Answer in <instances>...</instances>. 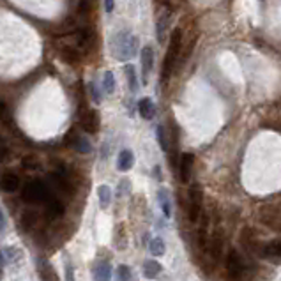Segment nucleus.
I'll return each mask as SVG.
<instances>
[{"mask_svg":"<svg viewBox=\"0 0 281 281\" xmlns=\"http://www.w3.org/2000/svg\"><path fill=\"white\" fill-rule=\"evenodd\" d=\"M170 15H172V11H170V9H165V11L159 15L158 23H156V36H158L159 45H165L166 32H168V29H170Z\"/></svg>","mask_w":281,"mask_h":281,"instance_id":"obj_12","label":"nucleus"},{"mask_svg":"<svg viewBox=\"0 0 281 281\" xmlns=\"http://www.w3.org/2000/svg\"><path fill=\"white\" fill-rule=\"evenodd\" d=\"M36 221H38V216H36L34 212H30V210H27L22 216V223L25 228H32V226L36 225Z\"/></svg>","mask_w":281,"mask_h":281,"instance_id":"obj_29","label":"nucleus"},{"mask_svg":"<svg viewBox=\"0 0 281 281\" xmlns=\"http://www.w3.org/2000/svg\"><path fill=\"white\" fill-rule=\"evenodd\" d=\"M239 240H240V246H242L249 255H256V256H260L263 244H265L258 239L256 232L253 228H249V226H244V228L240 230Z\"/></svg>","mask_w":281,"mask_h":281,"instance_id":"obj_5","label":"nucleus"},{"mask_svg":"<svg viewBox=\"0 0 281 281\" xmlns=\"http://www.w3.org/2000/svg\"><path fill=\"white\" fill-rule=\"evenodd\" d=\"M115 9V0H105V11L112 13Z\"/></svg>","mask_w":281,"mask_h":281,"instance_id":"obj_34","label":"nucleus"},{"mask_svg":"<svg viewBox=\"0 0 281 281\" xmlns=\"http://www.w3.org/2000/svg\"><path fill=\"white\" fill-rule=\"evenodd\" d=\"M117 281H133V272L128 265H120L117 269Z\"/></svg>","mask_w":281,"mask_h":281,"instance_id":"obj_28","label":"nucleus"},{"mask_svg":"<svg viewBox=\"0 0 281 281\" xmlns=\"http://www.w3.org/2000/svg\"><path fill=\"white\" fill-rule=\"evenodd\" d=\"M260 256H262V258H272V260L281 258V240L276 239V240H270V242L263 244Z\"/></svg>","mask_w":281,"mask_h":281,"instance_id":"obj_13","label":"nucleus"},{"mask_svg":"<svg viewBox=\"0 0 281 281\" xmlns=\"http://www.w3.org/2000/svg\"><path fill=\"white\" fill-rule=\"evenodd\" d=\"M138 113L142 119L145 120H152L154 115H156V105L150 98H142L138 101Z\"/></svg>","mask_w":281,"mask_h":281,"instance_id":"obj_15","label":"nucleus"},{"mask_svg":"<svg viewBox=\"0 0 281 281\" xmlns=\"http://www.w3.org/2000/svg\"><path fill=\"white\" fill-rule=\"evenodd\" d=\"M8 158H9V149H8V145L4 143V140L0 138V163L6 161Z\"/></svg>","mask_w":281,"mask_h":281,"instance_id":"obj_32","label":"nucleus"},{"mask_svg":"<svg viewBox=\"0 0 281 281\" xmlns=\"http://www.w3.org/2000/svg\"><path fill=\"white\" fill-rule=\"evenodd\" d=\"M66 281H75V269H73L71 262L66 263Z\"/></svg>","mask_w":281,"mask_h":281,"instance_id":"obj_33","label":"nucleus"},{"mask_svg":"<svg viewBox=\"0 0 281 281\" xmlns=\"http://www.w3.org/2000/svg\"><path fill=\"white\" fill-rule=\"evenodd\" d=\"M226 276L230 277V281H246V277L253 276V272H249V265L242 258L237 249H230L226 255Z\"/></svg>","mask_w":281,"mask_h":281,"instance_id":"obj_3","label":"nucleus"},{"mask_svg":"<svg viewBox=\"0 0 281 281\" xmlns=\"http://www.w3.org/2000/svg\"><path fill=\"white\" fill-rule=\"evenodd\" d=\"M89 92H90V98L94 99V103H101V90H99V87L94 82L89 83Z\"/></svg>","mask_w":281,"mask_h":281,"instance_id":"obj_31","label":"nucleus"},{"mask_svg":"<svg viewBox=\"0 0 281 281\" xmlns=\"http://www.w3.org/2000/svg\"><path fill=\"white\" fill-rule=\"evenodd\" d=\"M156 135H158V142H159V145H161V149L165 150V152H168V140H166L165 128L159 126V128L156 129Z\"/></svg>","mask_w":281,"mask_h":281,"instance_id":"obj_30","label":"nucleus"},{"mask_svg":"<svg viewBox=\"0 0 281 281\" xmlns=\"http://www.w3.org/2000/svg\"><path fill=\"white\" fill-rule=\"evenodd\" d=\"M133 163H135V156L129 149H124L120 150L119 154V159H117V168L120 172H128V170L133 168Z\"/></svg>","mask_w":281,"mask_h":281,"instance_id":"obj_16","label":"nucleus"},{"mask_svg":"<svg viewBox=\"0 0 281 281\" xmlns=\"http://www.w3.org/2000/svg\"><path fill=\"white\" fill-rule=\"evenodd\" d=\"M159 272H161V263L156 262V260H147L143 263V274H145V277H156Z\"/></svg>","mask_w":281,"mask_h":281,"instance_id":"obj_21","label":"nucleus"},{"mask_svg":"<svg viewBox=\"0 0 281 281\" xmlns=\"http://www.w3.org/2000/svg\"><path fill=\"white\" fill-rule=\"evenodd\" d=\"M138 38L133 36L129 30H122L119 34L113 36L112 39V55L120 62L133 59L138 52Z\"/></svg>","mask_w":281,"mask_h":281,"instance_id":"obj_2","label":"nucleus"},{"mask_svg":"<svg viewBox=\"0 0 281 281\" xmlns=\"http://www.w3.org/2000/svg\"><path fill=\"white\" fill-rule=\"evenodd\" d=\"M140 60H142V82H149V75L154 69V50L152 46H143L140 52Z\"/></svg>","mask_w":281,"mask_h":281,"instance_id":"obj_9","label":"nucleus"},{"mask_svg":"<svg viewBox=\"0 0 281 281\" xmlns=\"http://www.w3.org/2000/svg\"><path fill=\"white\" fill-rule=\"evenodd\" d=\"M203 251H205V255L209 256L212 262L219 260L223 255V237L219 235L217 232L214 233V235L207 237V242H205V246H203Z\"/></svg>","mask_w":281,"mask_h":281,"instance_id":"obj_7","label":"nucleus"},{"mask_svg":"<svg viewBox=\"0 0 281 281\" xmlns=\"http://www.w3.org/2000/svg\"><path fill=\"white\" fill-rule=\"evenodd\" d=\"M0 277H2V272H0Z\"/></svg>","mask_w":281,"mask_h":281,"instance_id":"obj_36","label":"nucleus"},{"mask_svg":"<svg viewBox=\"0 0 281 281\" xmlns=\"http://www.w3.org/2000/svg\"><path fill=\"white\" fill-rule=\"evenodd\" d=\"M82 128L85 129L87 133L94 135V133L99 131V126H101V119H99V113L96 110H87L82 115Z\"/></svg>","mask_w":281,"mask_h":281,"instance_id":"obj_10","label":"nucleus"},{"mask_svg":"<svg viewBox=\"0 0 281 281\" xmlns=\"http://www.w3.org/2000/svg\"><path fill=\"white\" fill-rule=\"evenodd\" d=\"M38 270H39V276H41L43 281H57V274L55 270H53V267L50 265V262H45V260H39V265H38Z\"/></svg>","mask_w":281,"mask_h":281,"instance_id":"obj_18","label":"nucleus"},{"mask_svg":"<svg viewBox=\"0 0 281 281\" xmlns=\"http://www.w3.org/2000/svg\"><path fill=\"white\" fill-rule=\"evenodd\" d=\"M20 187V179L15 173H4L0 175V189L4 193H15Z\"/></svg>","mask_w":281,"mask_h":281,"instance_id":"obj_14","label":"nucleus"},{"mask_svg":"<svg viewBox=\"0 0 281 281\" xmlns=\"http://www.w3.org/2000/svg\"><path fill=\"white\" fill-rule=\"evenodd\" d=\"M98 196H99V203H101V207L106 209V207L110 205V202H112V189H110L106 184H101V186L98 187Z\"/></svg>","mask_w":281,"mask_h":281,"instance_id":"obj_22","label":"nucleus"},{"mask_svg":"<svg viewBox=\"0 0 281 281\" xmlns=\"http://www.w3.org/2000/svg\"><path fill=\"white\" fill-rule=\"evenodd\" d=\"M158 198H159V205H161L163 214H165L166 217H170V216H172V209H170V198H168V191H166V189H159V195H158Z\"/></svg>","mask_w":281,"mask_h":281,"instance_id":"obj_25","label":"nucleus"},{"mask_svg":"<svg viewBox=\"0 0 281 281\" xmlns=\"http://www.w3.org/2000/svg\"><path fill=\"white\" fill-rule=\"evenodd\" d=\"M124 71H126V76H128V83H129V89H131V92H136V90H138V78H136V69L133 68L131 64H126Z\"/></svg>","mask_w":281,"mask_h":281,"instance_id":"obj_24","label":"nucleus"},{"mask_svg":"<svg viewBox=\"0 0 281 281\" xmlns=\"http://www.w3.org/2000/svg\"><path fill=\"white\" fill-rule=\"evenodd\" d=\"M4 230H6V216L2 212V209H0V232H4Z\"/></svg>","mask_w":281,"mask_h":281,"instance_id":"obj_35","label":"nucleus"},{"mask_svg":"<svg viewBox=\"0 0 281 281\" xmlns=\"http://www.w3.org/2000/svg\"><path fill=\"white\" fill-rule=\"evenodd\" d=\"M22 198L29 203L45 202V200L50 198V191H48V187L45 186V182H41V180H32V182H29L23 187Z\"/></svg>","mask_w":281,"mask_h":281,"instance_id":"obj_4","label":"nucleus"},{"mask_svg":"<svg viewBox=\"0 0 281 281\" xmlns=\"http://www.w3.org/2000/svg\"><path fill=\"white\" fill-rule=\"evenodd\" d=\"M165 240L159 239V237H156V239H152L149 242V251L152 253L154 256H163L165 255Z\"/></svg>","mask_w":281,"mask_h":281,"instance_id":"obj_23","label":"nucleus"},{"mask_svg":"<svg viewBox=\"0 0 281 281\" xmlns=\"http://www.w3.org/2000/svg\"><path fill=\"white\" fill-rule=\"evenodd\" d=\"M260 221L265 226H269L272 232L281 233V209L274 205H262L258 209Z\"/></svg>","mask_w":281,"mask_h":281,"instance_id":"obj_6","label":"nucleus"},{"mask_svg":"<svg viewBox=\"0 0 281 281\" xmlns=\"http://www.w3.org/2000/svg\"><path fill=\"white\" fill-rule=\"evenodd\" d=\"M200 216H202V203L189 200V203H187V217H189V221L198 223Z\"/></svg>","mask_w":281,"mask_h":281,"instance_id":"obj_20","label":"nucleus"},{"mask_svg":"<svg viewBox=\"0 0 281 281\" xmlns=\"http://www.w3.org/2000/svg\"><path fill=\"white\" fill-rule=\"evenodd\" d=\"M193 165H195V156L189 152H184L182 158H180V165H179V173H180V180L182 182H189L193 173Z\"/></svg>","mask_w":281,"mask_h":281,"instance_id":"obj_11","label":"nucleus"},{"mask_svg":"<svg viewBox=\"0 0 281 281\" xmlns=\"http://www.w3.org/2000/svg\"><path fill=\"white\" fill-rule=\"evenodd\" d=\"M46 210H48L52 216H60V214L64 212V207L60 203V200L57 198H48V203H46Z\"/></svg>","mask_w":281,"mask_h":281,"instance_id":"obj_27","label":"nucleus"},{"mask_svg":"<svg viewBox=\"0 0 281 281\" xmlns=\"http://www.w3.org/2000/svg\"><path fill=\"white\" fill-rule=\"evenodd\" d=\"M184 38H182V30L175 29L170 36L168 41V50H166L165 60H163V69H161V78L168 80L170 76L173 75L177 68V62H179L180 55H182V48H184Z\"/></svg>","mask_w":281,"mask_h":281,"instance_id":"obj_1","label":"nucleus"},{"mask_svg":"<svg viewBox=\"0 0 281 281\" xmlns=\"http://www.w3.org/2000/svg\"><path fill=\"white\" fill-rule=\"evenodd\" d=\"M103 90L106 94L115 92V76H113L112 71H106L105 76H103Z\"/></svg>","mask_w":281,"mask_h":281,"instance_id":"obj_26","label":"nucleus"},{"mask_svg":"<svg viewBox=\"0 0 281 281\" xmlns=\"http://www.w3.org/2000/svg\"><path fill=\"white\" fill-rule=\"evenodd\" d=\"M57 52H59L60 59L64 60L66 64L71 66H78L82 62V52H80L76 46L73 45H60L57 46Z\"/></svg>","mask_w":281,"mask_h":281,"instance_id":"obj_8","label":"nucleus"},{"mask_svg":"<svg viewBox=\"0 0 281 281\" xmlns=\"http://www.w3.org/2000/svg\"><path fill=\"white\" fill-rule=\"evenodd\" d=\"M69 135L73 136V131L69 133ZM73 147L82 154H89L90 150H92V145H90L89 140H87L85 136H78L76 133H75V136H73Z\"/></svg>","mask_w":281,"mask_h":281,"instance_id":"obj_19","label":"nucleus"},{"mask_svg":"<svg viewBox=\"0 0 281 281\" xmlns=\"http://www.w3.org/2000/svg\"><path fill=\"white\" fill-rule=\"evenodd\" d=\"M94 281H112V267L108 262H101L94 269Z\"/></svg>","mask_w":281,"mask_h":281,"instance_id":"obj_17","label":"nucleus"}]
</instances>
